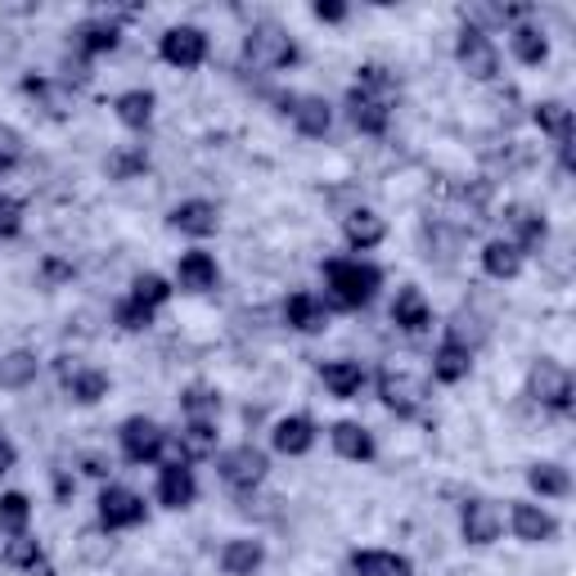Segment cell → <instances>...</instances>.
Instances as JSON below:
<instances>
[{"label":"cell","mask_w":576,"mask_h":576,"mask_svg":"<svg viewBox=\"0 0 576 576\" xmlns=\"http://www.w3.org/2000/svg\"><path fill=\"white\" fill-rule=\"evenodd\" d=\"M324 279H329V302L324 307L361 311V307L374 302L383 270L374 262H361V257H333V262H324Z\"/></svg>","instance_id":"6da1fadb"},{"label":"cell","mask_w":576,"mask_h":576,"mask_svg":"<svg viewBox=\"0 0 576 576\" xmlns=\"http://www.w3.org/2000/svg\"><path fill=\"white\" fill-rule=\"evenodd\" d=\"M244 64L266 68V73L288 68V64H298V45H293V36H288L279 23H257L244 36Z\"/></svg>","instance_id":"7a4b0ae2"},{"label":"cell","mask_w":576,"mask_h":576,"mask_svg":"<svg viewBox=\"0 0 576 576\" xmlns=\"http://www.w3.org/2000/svg\"><path fill=\"white\" fill-rule=\"evenodd\" d=\"M455 59H459V68L473 81H496L500 77V51H496V41L487 36V27L464 23L459 36H455Z\"/></svg>","instance_id":"3957f363"},{"label":"cell","mask_w":576,"mask_h":576,"mask_svg":"<svg viewBox=\"0 0 576 576\" xmlns=\"http://www.w3.org/2000/svg\"><path fill=\"white\" fill-rule=\"evenodd\" d=\"M527 397L541 401V406L554 410V414H567V410H572V374H567V365L541 356V361L532 365V374H527Z\"/></svg>","instance_id":"277c9868"},{"label":"cell","mask_w":576,"mask_h":576,"mask_svg":"<svg viewBox=\"0 0 576 576\" xmlns=\"http://www.w3.org/2000/svg\"><path fill=\"white\" fill-rule=\"evenodd\" d=\"M266 468H270V459H266V451H257L253 442L230 446V451H221V459H217V473H221V483H225L230 491H253V487H262V483H266Z\"/></svg>","instance_id":"5b68a950"},{"label":"cell","mask_w":576,"mask_h":576,"mask_svg":"<svg viewBox=\"0 0 576 576\" xmlns=\"http://www.w3.org/2000/svg\"><path fill=\"white\" fill-rule=\"evenodd\" d=\"M118 442H122V455H126L131 464H154V459H163V451H167V442H171V432H167L163 423H154V419L135 414V419L122 423Z\"/></svg>","instance_id":"8992f818"},{"label":"cell","mask_w":576,"mask_h":576,"mask_svg":"<svg viewBox=\"0 0 576 576\" xmlns=\"http://www.w3.org/2000/svg\"><path fill=\"white\" fill-rule=\"evenodd\" d=\"M392 100L397 95L388 90H369V86H352L347 90V118L361 135H383L392 122Z\"/></svg>","instance_id":"52a82bcc"},{"label":"cell","mask_w":576,"mask_h":576,"mask_svg":"<svg viewBox=\"0 0 576 576\" xmlns=\"http://www.w3.org/2000/svg\"><path fill=\"white\" fill-rule=\"evenodd\" d=\"M378 397H383V406H388L392 414L414 419L419 406H423V397H428V388H423V378H414L406 369H383L378 374Z\"/></svg>","instance_id":"ba28073f"},{"label":"cell","mask_w":576,"mask_h":576,"mask_svg":"<svg viewBox=\"0 0 576 576\" xmlns=\"http://www.w3.org/2000/svg\"><path fill=\"white\" fill-rule=\"evenodd\" d=\"M158 55L171 64V68H199L208 59V32L203 27H167L163 41H158Z\"/></svg>","instance_id":"9c48e42d"},{"label":"cell","mask_w":576,"mask_h":576,"mask_svg":"<svg viewBox=\"0 0 576 576\" xmlns=\"http://www.w3.org/2000/svg\"><path fill=\"white\" fill-rule=\"evenodd\" d=\"M459 532H464L468 545H496L500 532H505V513L491 500H468L464 518H459Z\"/></svg>","instance_id":"30bf717a"},{"label":"cell","mask_w":576,"mask_h":576,"mask_svg":"<svg viewBox=\"0 0 576 576\" xmlns=\"http://www.w3.org/2000/svg\"><path fill=\"white\" fill-rule=\"evenodd\" d=\"M509 527H513V536L522 545H545V541L558 536V518L550 509H541V505H522V500L509 509Z\"/></svg>","instance_id":"8fae6325"},{"label":"cell","mask_w":576,"mask_h":576,"mask_svg":"<svg viewBox=\"0 0 576 576\" xmlns=\"http://www.w3.org/2000/svg\"><path fill=\"white\" fill-rule=\"evenodd\" d=\"M100 522L109 527V532L140 527L144 522V496H135L131 487H104L100 491Z\"/></svg>","instance_id":"7c38bea8"},{"label":"cell","mask_w":576,"mask_h":576,"mask_svg":"<svg viewBox=\"0 0 576 576\" xmlns=\"http://www.w3.org/2000/svg\"><path fill=\"white\" fill-rule=\"evenodd\" d=\"M284 113L298 122V131L302 135H329V126H333V109H329V100L324 95H284Z\"/></svg>","instance_id":"4fadbf2b"},{"label":"cell","mask_w":576,"mask_h":576,"mask_svg":"<svg viewBox=\"0 0 576 576\" xmlns=\"http://www.w3.org/2000/svg\"><path fill=\"white\" fill-rule=\"evenodd\" d=\"M505 217H509V225H513V234H518V239H509V244H513L522 257H527V253H541V248H545V239H550V221H545L536 208L513 203Z\"/></svg>","instance_id":"5bb4252c"},{"label":"cell","mask_w":576,"mask_h":576,"mask_svg":"<svg viewBox=\"0 0 576 576\" xmlns=\"http://www.w3.org/2000/svg\"><path fill=\"white\" fill-rule=\"evenodd\" d=\"M199 496V483H195V468L189 464H167L158 473V505L167 509H189Z\"/></svg>","instance_id":"9a60e30c"},{"label":"cell","mask_w":576,"mask_h":576,"mask_svg":"<svg viewBox=\"0 0 576 576\" xmlns=\"http://www.w3.org/2000/svg\"><path fill=\"white\" fill-rule=\"evenodd\" d=\"M167 221H171V230L195 234V239H208V234L221 230V212H217V203H208V199H189V203L171 208Z\"/></svg>","instance_id":"2e32d148"},{"label":"cell","mask_w":576,"mask_h":576,"mask_svg":"<svg viewBox=\"0 0 576 576\" xmlns=\"http://www.w3.org/2000/svg\"><path fill=\"white\" fill-rule=\"evenodd\" d=\"M532 118H536V126H541L545 135H554L558 163L567 167V158H572V109H567L563 100H541V104L532 109Z\"/></svg>","instance_id":"e0dca14e"},{"label":"cell","mask_w":576,"mask_h":576,"mask_svg":"<svg viewBox=\"0 0 576 576\" xmlns=\"http://www.w3.org/2000/svg\"><path fill=\"white\" fill-rule=\"evenodd\" d=\"M217 279H221L217 257H212V253H203V248L185 253V257L176 262V284L185 288V293H208V288H217Z\"/></svg>","instance_id":"ac0fdd59"},{"label":"cell","mask_w":576,"mask_h":576,"mask_svg":"<svg viewBox=\"0 0 576 576\" xmlns=\"http://www.w3.org/2000/svg\"><path fill=\"white\" fill-rule=\"evenodd\" d=\"M208 455H217V423L185 419V432L176 437V459L171 464H195V459H208Z\"/></svg>","instance_id":"d6986e66"},{"label":"cell","mask_w":576,"mask_h":576,"mask_svg":"<svg viewBox=\"0 0 576 576\" xmlns=\"http://www.w3.org/2000/svg\"><path fill=\"white\" fill-rule=\"evenodd\" d=\"M270 446H275L279 455H307V451L315 446V423H311L307 414H288V419H279L275 432H270Z\"/></svg>","instance_id":"ffe728a7"},{"label":"cell","mask_w":576,"mask_h":576,"mask_svg":"<svg viewBox=\"0 0 576 576\" xmlns=\"http://www.w3.org/2000/svg\"><path fill=\"white\" fill-rule=\"evenodd\" d=\"M383 234H388V225H383V217L374 208H356V212L343 217V239H347V248H356V253L378 248Z\"/></svg>","instance_id":"44dd1931"},{"label":"cell","mask_w":576,"mask_h":576,"mask_svg":"<svg viewBox=\"0 0 576 576\" xmlns=\"http://www.w3.org/2000/svg\"><path fill=\"white\" fill-rule=\"evenodd\" d=\"M392 324H397L401 333H423V329L432 324V307H428V298L419 293L414 284H406L401 293H397V302H392Z\"/></svg>","instance_id":"7402d4cb"},{"label":"cell","mask_w":576,"mask_h":576,"mask_svg":"<svg viewBox=\"0 0 576 576\" xmlns=\"http://www.w3.org/2000/svg\"><path fill=\"white\" fill-rule=\"evenodd\" d=\"M329 442H333V451H339L343 459H356V464H365V459H374V437H369V428H361V423H352V419H339L329 428Z\"/></svg>","instance_id":"603a6c76"},{"label":"cell","mask_w":576,"mask_h":576,"mask_svg":"<svg viewBox=\"0 0 576 576\" xmlns=\"http://www.w3.org/2000/svg\"><path fill=\"white\" fill-rule=\"evenodd\" d=\"M284 320L293 324L298 333H324L329 329V307L315 293H293L284 302Z\"/></svg>","instance_id":"cb8c5ba5"},{"label":"cell","mask_w":576,"mask_h":576,"mask_svg":"<svg viewBox=\"0 0 576 576\" xmlns=\"http://www.w3.org/2000/svg\"><path fill=\"white\" fill-rule=\"evenodd\" d=\"M352 572L356 576H414V563L406 554H392V550H356Z\"/></svg>","instance_id":"d4e9b609"},{"label":"cell","mask_w":576,"mask_h":576,"mask_svg":"<svg viewBox=\"0 0 576 576\" xmlns=\"http://www.w3.org/2000/svg\"><path fill=\"white\" fill-rule=\"evenodd\" d=\"M320 378H324V388L339 397V401H352V397L365 388V365H361V361H324V365H320Z\"/></svg>","instance_id":"484cf974"},{"label":"cell","mask_w":576,"mask_h":576,"mask_svg":"<svg viewBox=\"0 0 576 576\" xmlns=\"http://www.w3.org/2000/svg\"><path fill=\"white\" fill-rule=\"evenodd\" d=\"M262 563H266V545L253 541V536L225 541V550H221V572H225V576H253Z\"/></svg>","instance_id":"4316f807"},{"label":"cell","mask_w":576,"mask_h":576,"mask_svg":"<svg viewBox=\"0 0 576 576\" xmlns=\"http://www.w3.org/2000/svg\"><path fill=\"white\" fill-rule=\"evenodd\" d=\"M509 51H513L518 64L536 68V64L550 59V36H545L541 27H532V23H513V32H509Z\"/></svg>","instance_id":"83f0119b"},{"label":"cell","mask_w":576,"mask_h":576,"mask_svg":"<svg viewBox=\"0 0 576 576\" xmlns=\"http://www.w3.org/2000/svg\"><path fill=\"white\" fill-rule=\"evenodd\" d=\"M468 369H473V347H464L455 339H446L432 352V378L437 383H459V378H468Z\"/></svg>","instance_id":"f1b7e54d"},{"label":"cell","mask_w":576,"mask_h":576,"mask_svg":"<svg viewBox=\"0 0 576 576\" xmlns=\"http://www.w3.org/2000/svg\"><path fill=\"white\" fill-rule=\"evenodd\" d=\"M5 558L10 567H23V572H32V576H55V567H51V558H45V550H41V541H32V536H10V545H5Z\"/></svg>","instance_id":"f546056e"},{"label":"cell","mask_w":576,"mask_h":576,"mask_svg":"<svg viewBox=\"0 0 576 576\" xmlns=\"http://www.w3.org/2000/svg\"><path fill=\"white\" fill-rule=\"evenodd\" d=\"M154 90H122L118 95V122L126 126V131H144V126H149L154 122Z\"/></svg>","instance_id":"4dcf8cb0"},{"label":"cell","mask_w":576,"mask_h":576,"mask_svg":"<svg viewBox=\"0 0 576 576\" xmlns=\"http://www.w3.org/2000/svg\"><path fill=\"white\" fill-rule=\"evenodd\" d=\"M527 487H532L536 496H545V500H563L567 491H572V473L563 468V464H532L527 468Z\"/></svg>","instance_id":"1f68e13d"},{"label":"cell","mask_w":576,"mask_h":576,"mask_svg":"<svg viewBox=\"0 0 576 576\" xmlns=\"http://www.w3.org/2000/svg\"><path fill=\"white\" fill-rule=\"evenodd\" d=\"M73 36H77V51H81V55H104V51H118L122 27L109 23V19H90V23H81Z\"/></svg>","instance_id":"d6a6232c"},{"label":"cell","mask_w":576,"mask_h":576,"mask_svg":"<svg viewBox=\"0 0 576 576\" xmlns=\"http://www.w3.org/2000/svg\"><path fill=\"white\" fill-rule=\"evenodd\" d=\"M522 253L509 244V239H491V244L483 248V270L491 275V279H518L522 275Z\"/></svg>","instance_id":"836d02e7"},{"label":"cell","mask_w":576,"mask_h":576,"mask_svg":"<svg viewBox=\"0 0 576 576\" xmlns=\"http://www.w3.org/2000/svg\"><path fill=\"white\" fill-rule=\"evenodd\" d=\"M36 374H41V361H36V352H27V347H19V352H10V356H0V388L19 392V388H27Z\"/></svg>","instance_id":"e575fe53"},{"label":"cell","mask_w":576,"mask_h":576,"mask_svg":"<svg viewBox=\"0 0 576 576\" xmlns=\"http://www.w3.org/2000/svg\"><path fill=\"white\" fill-rule=\"evenodd\" d=\"M68 392L77 406H95L109 397V374L104 369H73L68 374Z\"/></svg>","instance_id":"d590c367"},{"label":"cell","mask_w":576,"mask_h":576,"mask_svg":"<svg viewBox=\"0 0 576 576\" xmlns=\"http://www.w3.org/2000/svg\"><path fill=\"white\" fill-rule=\"evenodd\" d=\"M27 522H32V505H27L23 491L0 496V532H5V536H27Z\"/></svg>","instance_id":"8d00e7d4"},{"label":"cell","mask_w":576,"mask_h":576,"mask_svg":"<svg viewBox=\"0 0 576 576\" xmlns=\"http://www.w3.org/2000/svg\"><path fill=\"white\" fill-rule=\"evenodd\" d=\"M180 406H185V419H203V423H217V414H221V397L208 388V383H195V388H185Z\"/></svg>","instance_id":"74e56055"},{"label":"cell","mask_w":576,"mask_h":576,"mask_svg":"<svg viewBox=\"0 0 576 576\" xmlns=\"http://www.w3.org/2000/svg\"><path fill=\"white\" fill-rule=\"evenodd\" d=\"M167 298H171V284H167L163 275H135V284H131V302L158 311Z\"/></svg>","instance_id":"f35d334b"},{"label":"cell","mask_w":576,"mask_h":576,"mask_svg":"<svg viewBox=\"0 0 576 576\" xmlns=\"http://www.w3.org/2000/svg\"><path fill=\"white\" fill-rule=\"evenodd\" d=\"M104 171H109V180H131L140 171H149V154L144 149H118V154H109Z\"/></svg>","instance_id":"ab89813d"},{"label":"cell","mask_w":576,"mask_h":576,"mask_svg":"<svg viewBox=\"0 0 576 576\" xmlns=\"http://www.w3.org/2000/svg\"><path fill=\"white\" fill-rule=\"evenodd\" d=\"M23 154H27L23 135H19L14 126H0V176H10V171L23 163Z\"/></svg>","instance_id":"60d3db41"},{"label":"cell","mask_w":576,"mask_h":576,"mask_svg":"<svg viewBox=\"0 0 576 576\" xmlns=\"http://www.w3.org/2000/svg\"><path fill=\"white\" fill-rule=\"evenodd\" d=\"M118 324H122L126 333H140V329H149V324H154V311L126 298V302H118Z\"/></svg>","instance_id":"b9f144b4"},{"label":"cell","mask_w":576,"mask_h":576,"mask_svg":"<svg viewBox=\"0 0 576 576\" xmlns=\"http://www.w3.org/2000/svg\"><path fill=\"white\" fill-rule=\"evenodd\" d=\"M19 230H23V203L0 195V239H14Z\"/></svg>","instance_id":"7bdbcfd3"},{"label":"cell","mask_w":576,"mask_h":576,"mask_svg":"<svg viewBox=\"0 0 576 576\" xmlns=\"http://www.w3.org/2000/svg\"><path fill=\"white\" fill-rule=\"evenodd\" d=\"M311 14H315L320 23H343V19H347V5H343V0H315Z\"/></svg>","instance_id":"ee69618b"},{"label":"cell","mask_w":576,"mask_h":576,"mask_svg":"<svg viewBox=\"0 0 576 576\" xmlns=\"http://www.w3.org/2000/svg\"><path fill=\"white\" fill-rule=\"evenodd\" d=\"M81 468H86L90 477H109V468H113V464H109L104 455H86V459H81Z\"/></svg>","instance_id":"f6af8a7d"},{"label":"cell","mask_w":576,"mask_h":576,"mask_svg":"<svg viewBox=\"0 0 576 576\" xmlns=\"http://www.w3.org/2000/svg\"><path fill=\"white\" fill-rule=\"evenodd\" d=\"M14 459H19V451H14L5 437H0V477H5V473L14 468Z\"/></svg>","instance_id":"bcb514c9"},{"label":"cell","mask_w":576,"mask_h":576,"mask_svg":"<svg viewBox=\"0 0 576 576\" xmlns=\"http://www.w3.org/2000/svg\"><path fill=\"white\" fill-rule=\"evenodd\" d=\"M64 275H73V266H64V262H45V279H64Z\"/></svg>","instance_id":"7dc6e473"}]
</instances>
